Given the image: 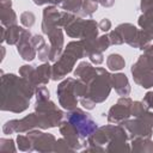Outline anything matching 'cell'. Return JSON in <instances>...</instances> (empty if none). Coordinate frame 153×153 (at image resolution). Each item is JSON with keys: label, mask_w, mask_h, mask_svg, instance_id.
<instances>
[{"label": "cell", "mask_w": 153, "mask_h": 153, "mask_svg": "<svg viewBox=\"0 0 153 153\" xmlns=\"http://www.w3.org/2000/svg\"><path fill=\"white\" fill-rule=\"evenodd\" d=\"M140 27L153 38V14H141L137 20Z\"/></svg>", "instance_id": "cell-25"}, {"label": "cell", "mask_w": 153, "mask_h": 153, "mask_svg": "<svg viewBox=\"0 0 153 153\" xmlns=\"http://www.w3.org/2000/svg\"><path fill=\"white\" fill-rule=\"evenodd\" d=\"M20 22L25 27L30 29L33 26V24L36 22V16L31 11H25L20 14Z\"/></svg>", "instance_id": "cell-28"}, {"label": "cell", "mask_w": 153, "mask_h": 153, "mask_svg": "<svg viewBox=\"0 0 153 153\" xmlns=\"http://www.w3.org/2000/svg\"><path fill=\"white\" fill-rule=\"evenodd\" d=\"M130 151H134V152H153V141L148 137L133 139Z\"/></svg>", "instance_id": "cell-23"}, {"label": "cell", "mask_w": 153, "mask_h": 153, "mask_svg": "<svg viewBox=\"0 0 153 153\" xmlns=\"http://www.w3.org/2000/svg\"><path fill=\"white\" fill-rule=\"evenodd\" d=\"M142 102L146 104V106L149 109V110H153V90L147 92L142 99Z\"/></svg>", "instance_id": "cell-34"}, {"label": "cell", "mask_w": 153, "mask_h": 153, "mask_svg": "<svg viewBox=\"0 0 153 153\" xmlns=\"http://www.w3.org/2000/svg\"><path fill=\"white\" fill-rule=\"evenodd\" d=\"M17 145H18L19 151H23V152H32L33 151L32 141L30 140V137L27 135H22V133L17 136Z\"/></svg>", "instance_id": "cell-27"}, {"label": "cell", "mask_w": 153, "mask_h": 153, "mask_svg": "<svg viewBox=\"0 0 153 153\" xmlns=\"http://www.w3.org/2000/svg\"><path fill=\"white\" fill-rule=\"evenodd\" d=\"M98 27L104 31V32H108L110 29H111V22L108 19V18H103L99 23H98Z\"/></svg>", "instance_id": "cell-35"}, {"label": "cell", "mask_w": 153, "mask_h": 153, "mask_svg": "<svg viewBox=\"0 0 153 153\" xmlns=\"http://www.w3.org/2000/svg\"><path fill=\"white\" fill-rule=\"evenodd\" d=\"M81 57H86V51L82 39L69 42L67 47L63 49L61 56L51 66L53 69L51 80L57 81L60 79L66 78V75L73 71L76 60Z\"/></svg>", "instance_id": "cell-3"}, {"label": "cell", "mask_w": 153, "mask_h": 153, "mask_svg": "<svg viewBox=\"0 0 153 153\" xmlns=\"http://www.w3.org/2000/svg\"><path fill=\"white\" fill-rule=\"evenodd\" d=\"M106 66L110 71L117 72V71H121L124 68L126 61L120 54H110L106 57Z\"/></svg>", "instance_id": "cell-24"}, {"label": "cell", "mask_w": 153, "mask_h": 153, "mask_svg": "<svg viewBox=\"0 0 153 153\" xmlns=\"http://www.w3.org/2000/svg\"><path fill=\"white\" fill-rule=\"evenodd\" d=\"M54 152H74V149L67 143V141L62 137L56 140L55 142V147H54Z\"/></svg>", "instance_id": "cell-31"}, {"label": "cell", "mask_w": 153, "mask_h": 153, "mask_svg": "<svg viewBox=\"0 0 153 153\" xmlns=\"http://www.w3.org/2000/svg\"><path fill=\"white\" fill-rule=\"evenodd\" d=\"M59 130H60V134L62 135V137L67 141V143L74 149V152L79 151V149H84L88 145L87 140L81 139L80 135L78 134V131L75 130V128L72 126V123L68 122L67 120H65L60 123Z\"/></svg>", "instance_id": "cell-13"}, {"label": "cell", "mask_w": 153, "mask_h": 153, "mask_svg": "<svg viewBox=\"0 0 153 153\" xmlns=\"http://www.w3.org/2000/svg\"><path fill=\"white\" fill-rule=\"evenodd\" d=\"M35 112L37 116L38 128L48 129L59 127L63 120V111L60 110L54 102L50 99L47 100H36L35 103Z\"/></svg>", "instance_id": "cell-4"}, {"label": "cell", "mask_w": 153, "mask_h": 153, "mask_svg": "<svg viewBox=\"0 0 153 153\" xmlns=\"http://www.w3.org/2000/svg\"><path fill=\"white\" fill-rule=\"evenodd\" d=\"M133 99L129 97H121L116 104H114L109 111H108V122L114 123V124H121L126 120L130 118L131 116V105H133Z\"/></svg>", "instance_id": "cell-10"}, {"label": "cell", "mask_w": 153, "mask_h": 153, "mask_svg": "<svg viewBox=\"0 0 153 153\" xmlns=\"http://www.w3.org/2000/svg\"><path fill=\"white\" fill-rule=\"evenodd\" d=\"M33 145V151L37 152H54L56 139L53 134L39 131L38 129H32L26 134Z\"/></svg>", "instance_id": "cell-12"}, {"label": "cell", "mask_w": 153, "mask_h": 153, "mask_svg": "<svg viewBox=\"0 0 153 153\" xmlns=\"http://www.w3.org/2000/svg\"><path fill=\"white\" fill-rule=\"evenodd\" d=\"M98 10V4L92 0H84L81 8L78 13V17H91Z\"/></svg>", "instance_id": "cell-26"}, {"label": "cell", "mask_w": 153, "mask_h": 153, "mask_svg": "<svg viewBox=\"0 0 153 153\" xmlns=\"http://www.w3.org/2000/svg\"><path fill=\"white\" fill-rule=\"evenodd\" d=\"M111 86H112V88H115V91H116L120 96H122V97L129 96V93H130V91H131L129 80H128L127 75L123 74V73H115V74H111Z\"/></svg>", "instance_id": "cell-19"}, {"label": "cell", "mask_w": 153, "mask_h": 153, "mask_svg": "<svg viewBox=\"0 0 153 153\" xmlns=\"http://www.w3.org/2000/svg\"><path fill=\"white\" fill-rule=\"evenodd\" d=\"M74 75L82 80L86 86V96L80 98V104L92 110L96 104L103 103L108 99L111 92V74L102 67H93L90 62L82 61L76 66Z\"/></svg>", "instance_id": "cell-1"}, {"label": "cell", "mask_w": 153, "mask_h": 153, "mask_svg": "<svg viewBox=\"0 0 153 153\" xmlns=\"http://www.w3.org/2000/svg\"><path fill=\"white\" fill-rule=\"evenodd\" d=\"M61 12L57 6H48L43 10V20H42V31L47 33L50 29L59 26V22L61 18Z\"/></svg>", "instance_id": "cell-16"}, {"label": "cell", "mask_w": 153, "mask_h": 153, "mask_svg": "<svg viewBox=\"0 0 153 153\" xmlns=\"http://www.w3.org/2000/svg\"><path fill=\"white\" fill-rule=\"evenodd\" d=\"M36 86L23 76L1 71V110L20 114L29 108Z\"/></svg>", "instance_id": "cell-2"}, {"label": "cell", "mask_w": 153, "mask_h": 153, "mask_svg": "<svg viewBox=\"0 0 153 153\" xmlns=\"http://www.w3.org/2000/svg\"><path fill=\"white\" fill-rule=\"evenodd\" d=\"M0 151L1 152H16L17 148L14 147V141L12 139H0Z\"/></svg>", "instance_id": "cell-30"}, {"label": "cell", "mask_w": 153, "mask_h": 153, "mask_svg": "<svg viewBox=\"0 0 153 153\" xmlns=\"http://www.w3.org/2000/svg\"><path fill=\"white\" fill-rule=\"evenodd\" d=\"M51 73H53V69L48 62H44L41 66L24 65L19 68L20 76L29 80L36 87L47 85L49 82V80L51 79Z\"/></svg>", "instance_id": "cell-8"}, {"label": "cell", "mask_w": 153, "mask_h": 153, "mask_svg": "<svg viewBox=\"0 0 153 153\" xmlns=\"http://www.w3.org/2000/svg\"><path fill=\"white\" fill-rule=\"evenodd\" d=\"M121 124L126 128L130 140L136 139V137H148V139H151V136H152L153 126L149 124L143 118H140V117H134L133 120L128 118Z\"/></svg>", "instance_id": "cell-11"}, {"label": "cell", "mask_w": 153, "mask_h": 153, "mask_svg": "<svg viewBox=\"0 0 153 153\" xmlns=\"http://www.w3.org/2000/svg\"><path fill=\"white\" fill-rule=\"evenodd\" d=\"M109 38H110L111 44H114V45H120V44H123V43H124V42H123V38H122V36H121V33H120L116 29L109 32Z\"/></svg>", "instance_id": "cell-33"}, {"label": "cell", "mask_w": 153, "mask_h": 153, "mask_svg": "<svg viewBox=\"0 0 153 153\" xmlns=\"http://www.w3.org/2000/svg\"><path fill=\"white\" fill-rule=\"evenodd\" d=\"M134 81L143 88L153 87V71L146 72H131Z\"/></svg>", "instance_id": "cell-20"}, {"label": "cell", "mask_w": 153, "mask_h": 153, "mask_svg": "<svg viewBox=\"0 0 153 153\" xmlns=\"http://www.w3.org/2000/svg\"><path fill=\"white\" fill-rule=\"evenodd\" d=\"M66 120L72 123V126L75 128L80 137L84 140H87L98 128L96 121H93V118L86 111L79 108L69 110L66 115Z\"/></svg>", "instance_id": "cell-5"}, {"label": "cell", "mask_w": 153, "mask_h": 153, "mask_svg": "<svg viewBox=\"0 0 153 153\" xmlns=\"http://www.w3.org/2000/svg\"><path fill=\"white\" fill-rule=\"evenodd\" d=\"M130 71L131 72L153 71V44H149L143 49V53L139 56L137 61L133 63Z\"/></svg>", "instance_id": "cell-17"}, {"label": "cell", "mask_w": 153, "mask_h": 153, "mask_svg": "<svg viewBox=\"0 0 153 153\" xmlns=\"http://www.w3.org/2000/svg\"><path fill=\"white\" fill-rule=\"evenodd\" d=\"M140 10L143 14H153V0H141Z\"/></svg>", "instance_id": "cell-32"}, {"label": "cell", "mask_w": 153, "mask_h": 153, "mask_svg": "<svg viewBox=\"0 0 153 153\" xmlns=\"http://www.w3.org/2000/svg\"><path fill=\"white\" fill-rule=\"evenodd\" d=\"M74 84H75L74 78H67L59 84L56 90L59 103L67 111L75 109L78 105V97L74 92Z\"/></svg>", "instance_id": "cell-9"}, {"label": "cell", "mask_w": 153, "mask_h": 153, "mask_svg": "<svg viewBox=\"0 0 153 153\" xmlns=\"http://www.w3.org/2000/svg\"><path fill=\"white\" fill-rule=\"evenodd\" d=\"M32 1L35 5L41 6V5H47V4H54L55 0H32Z\"/></svg>", "instance_id": "cell-37"}, {"label": "cell", "mask_w": 153, "mask_h": 153, "mask_svg": "<svg viewBox=\"0 0 153 153\" xmlns=\"http://www.w3.org/2000/svg\"><path fill=\"white\" fill-rule=\"evenodd\" d=\"M49 38V45H50V55L49 61L55 62L63 51V32L60 26H55L50 29L45 33Z\"/></svg>", "instance_id": "cell-14"}, {"label": "cell", "mask_w": 153, "mask_h": 153, "mask_svg": "<svg viewBox=\"0 0 153 153\" xmlns=\"http://www.w3.org/2000/svg\"><path fill=\"white\" fill-rule=\"evenodd\" d=\"M35 96H36V100H38V102L50 99V93H49V90L45 87V85L37 86L36 91H35Z\"/></svg>", "instance_id": "cell-29"}, {"label": "cell", "mask_w": 153, "mask_h": 153, "mask_svg": "<svg viewBox=\"0 0 153 153\" xmlns=\"http://www.w3.org/2000/svg\"><path fill=\"white\" fill-rule=\"evenodd\" d=\"M116 30L121 33L124 43H127L128 45L136 48V49L143 50L147 45H149L151 39H152L151 36L146 31H143L142 29L139 30L135 25H133L130 23L120 24L116 27Z\"/></svg>", "instance_id": "cell-6"}, {"label": "cell", "mask_w": 153, "mask_h": 153, "mask_svg": "<svg viewBox=\"0 0 153 153\" xmlns=\"http://www.w3.org/2000/svg\"><path fill=\"white\" fill-rule=\"evenodd\" d=\"M0 20L5 27L17 25V14L12 10L11 0H0Z\"/></svg>", "instance_id": "cell-18"}, {"label": "cell", "mask_w": 153, "mask_h": 153, "mask_svg": "<svg viewBox=\"0 0 153 153\" xmlns=\"http://www.w3.org/2000/svg\"><path fill=\"white\" fill-rule=\"evenodd\" d=\"M82 1L84 0H55L54 5L63 11H67V12H71V13H74L78 16V13L81 8Z\"/></svg>", "instance_id": "cell-21"}, {"label": "cell", "mask_w": 153, "mask_h": 153, "mask_svg": "<svg viewBox=\"0 0 153 153\" xmlns=\"http://www.w3.org/2000/svg\"><path fill=\"white\" fill-rule=\"evenodd\" d=\"M99 5H102L103 7H112L115 4V0H92Z\"/></svg>", "instance_id": "cell-36"}, {"label": "cell", "mask_w": 153, "mask_h": 153, "mask_svg": "<svg viewBox=\"0 0 153 153\" xmlns=\"http://www.w3.org/2000/svg\"><path fill=\"white\" fill-rule=\"evenodd\" d=\"M31 37H32V33L27 29H23V31L20 33V38H19L18 43L16 44L18 54L25 61H32L37 55V50L35 49V47L31 42Z\"/></svg>", "instance_id": "cell-15"}, {"label": "cell", "mask_w": 153, "mask_h": 153, "mask_svg": "<svg viewBox=\"0 0 153 153\" xmlns=\"http://www.w3.org/2000/svg\"><path fill=\"white\" fill-rule=\"evenodd\" d=\"M98 23L93 19H82L76 17L69 25L65 27L67 36L72 38H96L98 37Z\"/></svg>", "instance_id": "cell-7"}, {"label": "cell", "mask_w": 153, "mask_h": 153, "mask_svg": "<svg viewBox=\"0 0 153 153\" xmlns=\"http://www.w3.org/2000/svg\"><path fill=\"white\" fill-rule=\"evenodd\" d=\"M23 29L18 25H12L8 27H5V36L1 39V42H6L10 45L17 44L19 38H20V33H22Z\"/></svg>", "instance_id": "cell-22"}]
</instances>
